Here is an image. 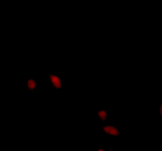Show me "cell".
Listing matches in <instances>:
<instances>
[{
  "label": "cell",
  "instance_id": "6da1fadb",
  "mask_svg": "<svg viewBox=\"0 0 162 151\" xmlns=\"http://www.w3.org/2000/svg\"><path fill=\"white\" fill-rule=\"evenodd\" d=\"M48 81L49 84L51 85V87L55 90H62L64 87V83L62 78L59 77L57 74L50 73L48 74Z\"/></svg>",
  "mask_w": 162,
  "mask_h": 151
},
{
  "label": "cell",
  "instance_id": "7a4b0ae2",
  "mask_svg": "<svg viewBox=\"0 0 162 151\" xmlns=\"http://www.w3.org/2000/svg\"><path fill=\"white\" fill-rule=\"evenodd\" d=\"M102 131L104 134L112 137H120L121 134V129L114 125H103L102 127Z\"/></svg>",
  "mask_w": 162,
  "mask_h": 151
},
{
  "label": "cell",
  "instance_id": "3957f363",
  "mask_svg": "<svg viewBox=\"0 0 162 151\" xmlns=\"http://www.w3.org/2000/svg\"><path fill=\"white\" fill-rule=\"evenodd\" d=\"M97 118L102 122H106L108 120V111L105 109H99L97 111Z\"/></svg>",
  "mask_w": 162,
  "mask_h": 151
},
{
  "label": "cell",
  "instance_id": "277c9868",
  "mask_svg": "<svg viewBox=\"0 0 162 151\" xmlns=\"http://www.w3.org/2000/svg\"><path fill=\"white\" fill-rule=\"evenodd\" d=\"M26 87L29 92H33L37 87V80L33 78H29L26 81Z\"/></svg>",
  "mask_w": 162,
  "mask_h": 151
},
{
  "label": "cell",
  "instance_id": "5b68a950",
  "mask_svg": "<svg viewBox=\"0 0 162 151\" xmlns=\"http://www.w3.org/2000/svg\"><path fill=\"white\" fill-rule=\"evenodd\" d=\"M158 111H159V114H161V113H162V101H161V103L159 104V108H158Z\"/></svg>",
  "mask_w": 162,
  "mask_h": 151
},
{
  "label": "cell",
  "instance_id": "8992f818",
  "mask_svg": "<svg viewBox=\"0 0 162 151\" xmlns=\"http://www.w3.org/2000/svg\"><path fill=\"white\" fill-rule=\"evenodd\" d=\"M96 151H106V150H104L103 148H99V149H97Z\"/></svg>",
  "mask_w": 162,
  "mask_h": 151
},
{
  "label": "cell",
  "instance_id": "52a82bcc",
  "mask_svg": "<svg viewBox=\"0 0 162 151\" xmlns=\"http://www.w3.org/2000/svg\"><path fill=\"white\" fill-rule=\"evenodd\" d=\"M160 115V117H161V120H162V113H161V114H159Z\"/></svg>",
  "mask_w": 162,
  "mask_h": 151
}]
</instances>
